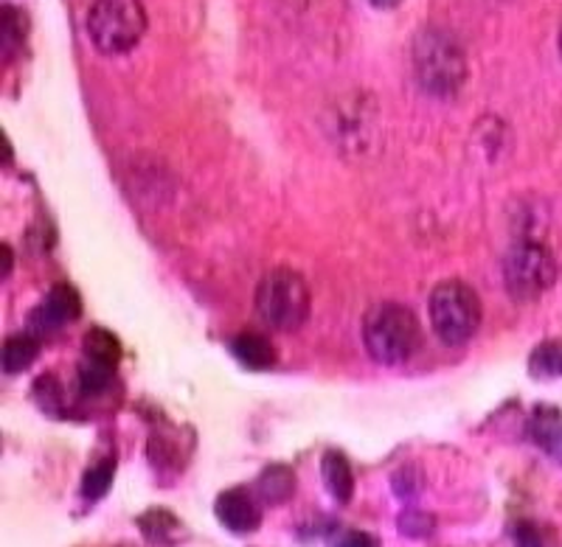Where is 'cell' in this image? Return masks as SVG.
<instances>
[{
  "mask_svg": "<svg viewBox=\"0 0 562 547\" xmlns=\"http://www.w3.org/2000/svg\"><path fill=\"white\" fill-rule=\"evenodd\" d=\"M411 65H414L416 82L422 84V90H428L430 96H456L467 79L464 48L456 43L453 34L441 29H425L414 39Z\"/></svg>",
  "mask_w": 562,
  "mask_h": 547,
  "instance_id": "1",
  "label": "cell"
},
{
  "mask_svg": "<svg viewBox=\"0 0 562 547\" xmlns=\"http://www.w3.org/2000/svg\"><path fill=\"white\" fill-rule=\"evenodd\" d=\"M363 345L380 365H403L419 351L422 329L408 306L385 300L363 318Z\"/></svg>",
  "mask_w": 562,
  "mask_h": 547,
  "instance_id": "2",
  "label": "cell"
},
{
  "mask_svg": "<svg viewBox=\"0 0 562 547\" xmlns=\"http://www.w3.org/2000/svg\"><path fill=\"white\" fill-rule=\"evenodd\" d=\"M313 295L295 270L276 267L256 287V312L273 331H299L310 320Z\"/></svg>",
  "mask_w": 562,
  "mask_h": 547,
  "instance_id": "3",
  "label": "cell"
},
{
  "mask_svg": "<svg viewBox=\"0 0 562 547\" xmlns=\"http://www.w3.org/2000/svg\"><path fill=\"white\" fill-rule=\"evenodd\" d=\"M430 323L445 345H464L481 326V300L470 284L459 278L441 281L428 300Z\"/></svg>",
  "mask_w": 562,
  "mask_h": 547,
  "instance_id": "4",
  "label": "cell"
},
{
  "mask_svg": "<svg viewBox=\"0 0 562 547\" xmlns=\"http://www.w3.org/2000/svg\"><path fill=\"white\" fill-rule=\"evenodd\" d=\"M88 37L102 54H127L147 32V12L140 0H97L88 12Z\"/></svg>",
  "mask_w": 562,
  "mask_h": 547,
  "instance_id": "5",
  "label": "cell"
},
{
  "mask_svg": "<svg viewBox=\"0 0 562 547\" xmlns=\"http://www.w3.org/2000/svg\"><path fill=\"white\" fill-rule=\"evenodd\" d=\"M557 281V261L543 244L520 242L504 255V287L518 304H535Z\"/></svg>",
  "mask_w": 562,
  "mask_h": 547,
  "instance_id": "6",
  "label": "cell"
},
{
  "mask_svg": "<svg viewBox=\"0 0 562 547\" xmlns=\"http://www.w3.org/2000/svg\"><path fill=\"white\" fill-rule=\"evenodd\" d=\"M79 315H82V298H79L77 289L70 287V284H57V287L48 289L43 304L32 309L29 329L37 338H45V334H54V331L79 320Z\"/></svg>",
  "mask_w": 562,
  "mask_h": 547,
  "instance_id": "7",
  "label": "cell"
},
{
  "mask_svg": "<svg viewBox=\"0 0 562 547\" xmlns=\"http://www.w3.org/2000/svg\"><path fill=\"white\" fill-rule=\"evenodd\" d=\"M214 514L231 534H254L262 525V505L248 489H225L214 500Z\"/></svg>",
  "mask_w": 562,
  "mask_h": 547,
  "instance_id": "8",
  "label": "cell"
},
{
  "mask_svg": "<svg viewBox=\"0 0 562 547\" xmlns=\"http://www.w3.org/2000/svg\"><path fill=\"white\" fill-rule=\"evenodd\" d=\"M138 531L153 547H178L189 539V531L178 514L167 509H149L138 516Z\"/></svg>",
  "mask_w": 562,
  "mask_h": 547,
  "instance_id": "9",
  "label": "cell"
},
{
  "mask_svg": "<svg viewBox=\"0 0 562 547\" xmlns=\"http://www.w3.org/2000/svg\"><path fill=\"white\" fill-rule=\"evenodd\" d=\"M529 435L549 458L562 464V410L554 404H537L529 419Z\"/></svg>",
  "mask_w": 562,
  "mask_h": 547,
  "instance_id": "10",
  "label": "cell"
},
{
  "mask_svg": "<svg viewBox=\"0 0 562 547\" xmlns=\"http://www.w3.org/2000/svg\"><path fill=\"white\" fill-rule=\"evenodd\" d=\"M321 478H324L326 491L333 494L335 503H351V497H355V475H351V466L349 460H346L344 452H324V458H321Z\"/></svg>",
  "mask_w": 562,
  "mask_h": 547,
  "instance_id": "11",
  "label": "cell"
},
{
  "mask_svg": "<svg viewBox=\"0 0 562 547\" xmlns=\"http://www.w3.org/2000/svg\"><path fill=\"white\" fill-rule=\"evenodd\" d=\"M231 354L237 356L243 368L248 371H270L276 365V349L268 338L256 331H243L231 340Z\"/></svg>",
  "mask_w": 562,
  "mask_h": 547,
  "instance_id": "12",
  "label": "cell"
},
{
  "mask_svg": "<svg viewBox=\"0 0 562 547\" xmlns=\"http://www.w3.org/2000/svg\"><path fill=\"white\" fill-rule=\"evenodd\" d=\"M256 489L268 505L288 503L290 497L295 494V471L284 464H273L259 475Z\"/></svg>",
  "mask_w": 562,
  "mask_h": 547,
  "instance_id": "13",
  "label": "cell"
},
{
  "mask_svg": "<svg viewBox=\"0 0 562 547\" xmlns=\"http://www.w3.org/2000/svg\"><path fill=\"white\" fill-rule=\"evenodd\" d=\"M529 376L537 383H551V379H562V338L543 340L529 354Z\"/></svg>",
  "mask_w": 562,
  "mask_h": 547,
  "instance_id": "14",
  "label": "cell"
},
{
  "mask_svg": "<svg viewBox=\"0 0 562 547\" xmlns=\"http://www.w3.org/2000/svg\"><path fill=\"white\" fill-rule=\"evenodd\" d=\"M40 356V338L37 334H14L3 343V374L14 376L29 371L34 360Z\"/></svg>",
  "mask_w": 562,
  "mask_h": 547,
  "instance_id": "15",
  "label": "cell"
},
{
  "mask_svg": "<svg viewBox=\"0 0 562 547\" xmlns=\"http://www.w3.org/2000/svg\"><path fill=\"white\" fill-rule=\"evenodd\" d=\"M82 351H85V360L108 365V368H115V365L122 363V343H119V338H115L113 331L99 329V326L85 334Z\"/></svg>",
  "mask_w": 562,
  "mask_h": 547,
  "instance_id": "16",
  "label": "cell"
},
{
  "mask_svg": "<svg viewBox=\"0 0 562 547\" xmlns=\"http://www.w3.org/2000/svg\"><path fill=\"white\" fill-rule=\"evenodd\" d=\"M113 478H115V460L113 458H104V460H99V464L90 466L82 478L85 500H90V503L102 500V497L110 491V486H113Z\"/></svg>",
  "mask_w": 562,
  "mask_h": 547,
  "instance_id": "17",
  "label": "cell"
},
{
  "mask_svg": "<svg viewBox=\"0 0 562 547\" xmlns=\"http://www.w3.org/2000/svg\"><path fill=\"white\" fill-rule=\"evenodd\" d=\"M115 379V368H108V365H99V363H90L85 360L79 365V390L85 396H99L113 385Z\"/></svg>",
  "mask_w": 562,
  "mask_h": 547,
  "instance_id": "18",
  "label": "cell"
},
{
  "mask_svg": "<svg viewBox=\"0 0 562 547\" xmlns=\"http://www.w3.org/2000/svg\"><path fill=\"white\" fill-rule=\"evenodd\" d=\"M34 401H37L40 408L45 410L48 415H63L65 410V396H63V385H59L57 376L43 374L34 383Z\"/></svg>",
  "mask_w": 562,
  "mask_h": 547,
  "instance_id": "19",
  "label": "cell"
},
{
  "mask_svg": "<svg viewBox=\"0 0 562 547\" xmlns=\"http://www.w3.org/2000/svg\"><path fill=\"white\" fill-rule=\"evenodd\" d=\"M26 18L14 7H3V57L14 54L26 37Z\"/></svg>",
  "mask_w": 562,
  "mask_h": 547,
  "instance_id": "20",
  "label": "cell"
},
{
  "mask_svg": "<svg viewBox=\"0 0 562 547\" xmlns=\"http://www.w3.org/2000/svg\"><path fill=\"white\" fill-rule=\"evenodd\" d=\"M400 531L411 539H422V536H428L434 531V516L422 514V511H405L400 516Z\"/></svg>",
  "mask_w": 562,
  "mask_h": 547,
  "instance_id": "21",
  "label": "cell"
},
{
  "mask_svg": "<svg viewBox=\"0 0 562 547\" xmlns=\"http://www.w3.org/2000/svg\"><path fill=\"white\" fill-rule=\"evenodd\" d=\"M391 486H394V491L403 497V500H414V497L422 491L419 469H416V466H403V469L394 475Z\"/></svg>",
  "mask_w": 562,
  "mask_h": 547,
  "instance_id": "22",
  "label": "cell"
},
{
  "mask_svg": "<svg viewBox=\"0 0 562 547\" xmlns=\"http://www.w3.org/2000/svg\"><path fill=\"white\" fill-rule=\"evenodd\" d=\"M335 547H380V539L374 534H366V531H349L335 542Z\"/></svg>",
  "mask_w": 562,
  "mask_h": 547,
  "instance_id": "23",
  "label": "cell"
},
{
  "mask_svg": "<svg viewBox=\"0 0 562 547\" xmlns=\"http://www.w3.org/2000/svg\"><path fill=\"white\" fill-rule=\"evenodd\" d=\"M515 547H543V539H540L535 525L524 522V525H518V531H515Z\"/></svg>",
  "mask_w": 562,
  "mask_h": 547,
  "instance_id": "24",
  "label": "cell"
},
{
  "mask_svg": "<svg viewBox=\"0 0 562 547\" xmlns=\"http://www.w3.org/2000/svg\"><path fill=\"white\" fill-rule=\"evenodd\" d=\"M371 3H374V7H380V9H391V7H396L400 0H371Z\"/></svg>",
  "mask_w": 562,
  "mask_h": 547,
  "instance_id": "25",
  "label": "cell"
},
{
  "mask_svg": "<svg viewBox=\"0 0 562 547\" xmlns=\"http://www.w3.org/2000/svg\"><path fill=\"white\" fill-rule=\"evenodd\" d=\"M560 54H562V32H560Z\"/></svg>",
  "mask_w": 562,
  "mask_h": 547,
  "instance_id": "26",
  "label": "cell"
}]
</instances>
